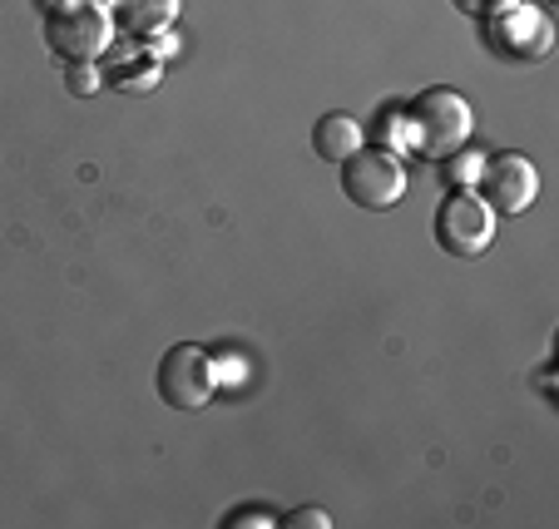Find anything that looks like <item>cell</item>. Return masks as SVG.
<instances>
[{
    "label": "cell",
    "instance_id": "6da1fadb",
    "mask_svg": "<svg viewBox=\"0 0 559 529\" xmlns=\"http://www.w3.org/2000/svg\"><path fill=\"white\" fill-rule=\"evenodd\" d=\"M45 50L64 64H95L115 45L109 0H50L40 11Z\"/></svg>",
    "mask_w": 559,
    "mask_h": 529
},
{
    "label": "cell",
    "instance_id": "7a4b0ae2",
    "mask_svg": "<svg viewBox=\"0 0 559 529\" xmlns=\"http://www.w3.org/2000/svg\"><path fill=\"white\" fill-rule=\"evenodd\" d=\"M475 129V115L465 105V95L436 85L421 89V95L406 105V134H412V148L406 154H421V159H445L455 148H465Z\"/></svg>",
    "mask_w": 559,
    "mask_h": 529
},
{
    "label": "cell",
    "instance_id": "3957f363",
    "mask_svg": "<svg viewBox=\"0 0 559 529\" xmlns=\"http://www.w3.org/2000/svg\"><path fill=\"white\" fill-rule=\"evenodd\" d=\"M342 193L367 213H386L406 199V159L381 144H361L342 159Z\"/></svg>",
    "mask_w": 559,
    "mask_h": 529
},
{
    "label": "cell",
    "instance_id": "277c9868",
    "mask_svg": "<svg viewBox=\"0 0 559 529\" xmlns=\"http://www.w3.org/2000/svg\"><path fill=\"white\" fill-rule=\"evenodd\" d=\"M154 392L174 411H203L218 396V376H213V351L199 341H174L154 371Z\"/></svg>",
    "mask_w": 559,
    "mask_h": 529
},
{
    "label": "cell",
    "instance_id": "5b68a950",
    "mask_svg": "<svg viewBox=\"0 0 559 529\" xmlns=\"http://www.w3.org/2000/svg\"><path fill=\"white\" fill-rule=\"evenodd\" d=\"M436 248L451 257H480L496 243V213L475 189H445V199L436 203L431 218Z\"/></svg>",
    "mask_w": 559,
    "mask_h": 529
},
{
    "label": "cell",
    "instance_id": "8992f818",
    "mask_svg": "<svg viewBox=\"0 0 559 529\" xmlns=\"http://www.w3.org/2000/svg\"><path fill=\"white\" fill-rule=\"evenodd\" d=\"M480 31H486L490 55H500V60H510V64H535L555 50V25H549V15L539 11V5H530V0H515L506 11L486 15Z\"/></svg>",
    "mask_w": 559,
    "mask_h": 529
},
{
    "label": "cell",
    "instance_id": "52a82bcc",
    "mask_svg": "<svg viewBox=\"0 0 559 529\" xmlns=\"http://www.w3.org/2000/svg\"><path fill=\"white\" fill-rule=\"evenodd\" d=\"M475 193L490 203V213H525L530 203L539 199V169L525 159V154H486L480 164V179H475Z\"/></svg>",
    "mask_w": 559,
    "mask_h": 529
},
{
    "label": "cell",
    "instance_id": "ba28073f",
    "mask_svg": "<svg viewBox=\"0 0 559 529\" xmlns=\"http://www.w3.org/2000/svg\"><path fill=\"white\" fill-rule=\"evenodd\" d=\"M109 15H115V31H124L129 40L148 45L154 35L174 31V21H179V0H115Z\"/></svg>",
    "mask_w": 559,
    "mask_h": 529
},
{
    "label": "cell",
    "instance_id": "9c48e42d",
    "mask_svg": "<svg viewBox=\"0 0 559 529\" xmlns=\"http://www.w3.org/2000/svg\"><path fill=\"white\" fill-rule=\"evenodd\" d=\"M361 144H367V129H361V119L347 115V109H332V115H322L312 124V148L322 164H342L347 154H357Z\"/></svg>",
    "mask_w": 559,
    "mask_h": 529
},
{
    "label": "cell",
    "instance_id": "30bf717a",
    "mask_svg": "<svg viewBox=\"0 0 559 529\" xmlns=\"http://www.w3.org/2000/svg\"><path fill=\"white\" fill-rule=\"evenodd\" d=\"M158 80H164V60L144 40L134 50H124V60L109 70V85L124 89V95H148V89H158Z\"/></svg>",
    "mask_w": 559,
    "mask_h": 529
},
{
    "label": "cell",
    "instance_id": "8fae6325",
    "mask_svg": "<svg viewBox=\"0 0 559 529\" xmlns=\"http://www.w3.org/2000/svg\"><path fill=\"white\" fill-rule=\"evenodd\" d=\"M480 164H486V154H475V148H455V154H445V159H441L445 189H475V179H480Z\"/></svg>",
    "mask_w": 559,
    "mask_h": 529
},
{
    "label": "cell",
    "instance_id": "7c38bea8",
    "mask_svg": "<svg viewBox=\"0 0 559 529\" xmlns=\"http://www.w3.org/2000/svg\"><path fill=\"white\" fill-rule=\"evenodd\" d=\"M377 144L391 148V154H406V148H412V134H406V109H386V115H381Z\"/></svg>",
    "mask_w": 559,
    "mask_h": 529
},
{
    "label": "cell",
    "instance_id": "4fadbf2b",
    "mask_svg": "<svg viewBox=\"0 0 559 529\" xmlns=\"http://www.w3.org/2000/svg\"><path fill=\"white\" fill-rule=\"evenodd\" d=\"M277 525H283V515H273L263 505H238L233 515H223V529H277Z\"/></svg>",
    "mask_w": 559,
    "mask_h": 529
},
{
    "label": "cell",
    "instance_id": "5bb4252c",
    "mask_svg": "<svg viewBox=\"0 0 559 529\" xmlns=\"http://www.w3.org/2000/svg\"><path fill=\"white\" fill-rule=\"evenodd\" d=\"M328 525H332V515L322 505H302L293 515H283V529H328Z\"/></svg>",
    "mask_w": 559,
    "mask_h": 529
},
{
    "label": "cell",
    "instance_id": "9a60e30c",
    "mask_svg": "<svg viewBox=\"0 0 559 529\" xmlns=\"http://www.w3.org/2000/svg\"><path fill=\"white\" fill-rule=\"evenodd\" d=\"M64 74H70V95H95L99 89L95 64H64Z\"/></svg>",
    "mask_w": 559,
    "mask_h": 529
},
{
    "label": "cell",
    "instance_id": "2e32d148",
    "mask_svg": "<svg viewBox=\"0 0 559 529\" xmlns=\"http://www.w3.org/2000/svg\"><path fill=\"white\" fill-rule=\"evenodd\" d=\"M213 376H218V386H233V382H243L248 366L233 351H223V357H213Z\"/></svg>",
    "mask_w": 559,
    "mask_h": 529
},
{
    "label": "cell",
    "instance_id": "e0dca14e",
    "mask_svg": "<svg viewBox=\"0 0 559 529\" xmlns=\"http://www.w3.org/2000/svg\"><path fill=\"white\" fill-rule=\"evenodd\" d=\"M461 15H471V21H486V15L506 11V5H515V0H451Z\"/></svg>",
    "mask_w": 559,
    "mask_h": 529
}]
</instances>
